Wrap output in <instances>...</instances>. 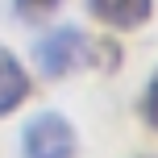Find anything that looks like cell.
<instances>
[{"label":"cell","instance_id":"obj_1","mask_svg":"<svg viewBox=\"0 0 158 158\" xmlns=\"http://www.w3.org/2000/svg\"><path fill=\"white\" fill-rule=\"evenodd\" d=\"M75 154H79V137H75V125L63 112L46 108V112L25 121L21 158H75Z\"/></svg>","mask_w":158,"mask_h":158},{"label":"cell","instance_id":"obj_2","mask_svg":"<svg viewBox=\"0 0 158 158\" xmlns=\"http://www.w3.org/2000/svg\"><path fill=\"white\" fill-rule=\"evenodd\" d=\"M83 58H87V38L75 25H58V29L42 33L33 42V63H38V71L50 83H58V79H67L71 71H79Z\"/></svg>","mask_w":158,"mask_h":158},{"label":"cell","instance_id":"obj_3","mask_svg":"<svg viewBox=\"0 0 158 158\" xmlns=\"http://www.w3.org/2000/svg\"><path fill=\"white\" fill-rule=\"evenodd\" d=\"M87 13L108 29H142L154 17V0H87Z\"/></svg>","mask_w":158,"mask_h":158},{"label":"cell","instance_id":"obj_4","mask_svg":"<svg viewBox=\"0 0 158 158\" xmlns=\"http://www.w3.org/2000/svg\"><path fill=\"white\" fill-rule=\"evenodd\" d=\"M25 100H29V71L8 46H0V117L17 112Z\"/></svg>","mask_w":158,"mask_h":158},{"label":"cell","instance_id":"obj_5","mask_svg":"<svg viewBox=\"0 0 158 158\" xmlns=\"http://www.w3.org/2000/svg\"><path fill=\"white\" fill-rule=\"evenodd\" d=\"M142 121L158 133V71L150 75V83L142 87Z\"/></svg>","mask_w":158,"mask_h":158},{"label":"cell","instance_id":"obj_6","mask_svg":"<svg viewBox=\"0 0 158 158\" xmlns=\"http://www.w3.org/2000/svg\"><path fill=\"white\" fill-rule=\"evenodd\" d=\"M13 8L25 17V21H38V17H50L63 8V0H13Z\"/></svg>","mask_w":158,"mask_h":158}]
</instances>
